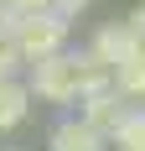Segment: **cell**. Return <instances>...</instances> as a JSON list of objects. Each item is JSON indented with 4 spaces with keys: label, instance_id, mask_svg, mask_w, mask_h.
I'll use <instances>...</instances> for the list:
<instances>
[{
    "label": "cell",
    "instance_id": "6",
    "mask_svg": "<svg viewBox=\"0 0 145 151\" xmlns=\"http://www.w3.org/2000/svg\"><path fill=\"white\" fill-rule=\"evenodd\" d=\"M31 115V89L26 78H0V136L16 130V125H26Z\"/></svg>",
    "mask_w": 145,
    "mask_h": 151
},
{
    "label": "cell",
    "instance_id": "4",
    "mask_svg": "<svg viewBox=\"0 0 145 151\" xmlns=\"http://www.w3.org/2000/svg\"><path fill=\"white\" fill-rule=\"evenodd\" d=\"M135 52H140V42L124 31V21H109V26H99V31H93V42H88V58H93V63H104L109 73H114V68H124Z\"/></svg>",
    "mask_w": 145,
    "mask_h": 151
},
{
    "label": "cell",
    "instance_id": "12",
    "mask_svg": "<svg viewBox=\"0 0 145 151\" xmlns=\"http://www.w3.org/2000/svg\"><path fill=\"white\" fill-rule=\"evenodd\" d=\"M5 21H11V11H5V5H0V26H5Z\"/></svg>",
    "mask_w": 145,
    "mask_h": 151
},
{
    "label": "cell",
    "instance_id": "10",
    "mask_svg": "<svg viewBox=\"0 0 145 151\" xmlns=\"http://www.w3.org/2000/svg\"><path fill=\"white\" fill-rule=\"evenodd\" d=\"M11 16H36V11H52V0H5Z\"/></svg>",
    "mask_w": 145,
    "mask_h": 151
},
{
    "label": "cell",
    "instance_id": "2",
    "mask_svg": "<svg viewBox=\"0 0 145 151\" xmlns=\"http://www.w3.org/2000/svg\"><path fill=\"white\" fill-rule=\"evenodd\" d=\"M5 31H11V42H16V58H21V68H26V63L52 58V52H68V37H72V26L62 21V16H52V11H36V16H11V21H5Z\"/></svg>",
    "mask_w": 145,
    "mask_h": 151
},
{
    "label": "cell",
    "instance_id": "7",
    "mask_svg": "<svg viewBox=\"0 0 145 151\" xmlns=\"http://www.w3.org/2000/svg\"><path fill=\"white\" fill-rule=\"evenodd\" d=\"M104 146H109V151H145V104H140V99L130 104V115L114 125V136L104 141Z\"/></svg>",
    "mask_w": 145,
    "mask_h": 151
},
{
    "label": "cell",
    "instance_id": "5",
    "mask_svg": "<svg viewBox=\"0 0 145 151\" xmlns=\"http://www.w3.org/2000/svg\"><path fill=\"white\" fill-rule=\"evenodd\" d=\"M47 151H109V146H104V136H93V130L68 109V115L47 130Z\"/></svg>",
    "mask_w": 145,
    "mask_h": 151
},
{
    "label": "cell",
    "instance_id": "13",
    "mask_svg": "<svg viewBox=\"0 0 145 151\" xmlns=\"http://www.w3.org/2000/svg\"><path fill=\"white\" fill-rule=\"evenodd\" d=\"M0 151H21V146H0Z\"/></svg>",
    "mask_w": 145,
    "mask_h": 151
},
{
    "label": "cell",
    "instance_id": "3",
    "mask_svg": "<svg viewBox=\"0 0 145 151\" xmlns=\"http://www.w3.org/2000/svg\"><path fill=\"white\" fill-rule=\"evenodd\" d=\"M130 104H135V99H124V94H114V89H93V94H83V99H78V109H72V115H78L93 136L109 141V136H114V125L130 115Z\"/></svg>",
    "mask_w": 145,
    "mask_h": 151
},
{
    "label": "cell",
    "instance_id": "11",
    "mask_svg": "<svg viewBox=\"0 0 145 151\" xmlns=\"http://www.w3.org/2000/svg\"><path fill=\"white\" fill-rule=\"evenodd\" d=\"M124 31H130L135 42L145 47V5H135V11H130V21H124Z\"/></svg>",
    "mask_w": 145,
    "mask_h": 151
},
{
    "label": "cell",
    "instance_id": "8",
    "mask_svg": "<svg viewBox=\"0 0 145 151\" xmlns=\"http://www.w3.org/2000/svg\"><path fill=\"white\" fill-rule=\"evenodd\" d=\"M16 68H21V58H16V42H11V31L0 26V78H16Z\"/></svg>",
    "mask_w": 145,
    "mask_h": 151
},
{
    "label": "cell",
    "instance_id": "1",
    "mask_svg": "<svg viewBox=\"0 0 145 151\" xmlns=\"http://www.w3.org/2000/svg\"><path fill=\"white\" fill-rule=\"evenodd\" d=\"M26 68H31L26 89H31V99H42V104L72 109L78 99H83V89H88V63H83V52H52V58L26 63Z\"/></svg>",
    "mask_w": 145,
    "mask_h": 151
},
{
    "label": "cell",
    "instance_id": "9",
    "mask_svg": "<svg viewBox=\"0 0 145 151\" xmlns=\"http://www.w3.org/2000/svg\"><path fill=\"white\" fill-rule=\"evenodd\" d=\"M88 5H93V0H52V16H62V21L72 26V21H78V16L88 11Z\"/></svg>",
    "mask_w": 145,
    "mask_h": 151
}]
</instances>
